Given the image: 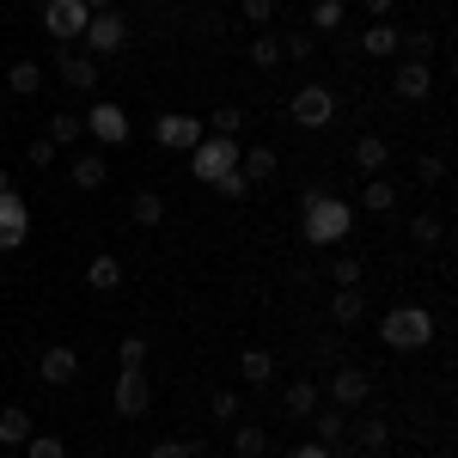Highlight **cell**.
I'll return each instance as SVG.
<instances>
[{"mask_svg": "<svg viewBox=\"0 0 458 458\" xmlns=\"http://www.w3.org/2000/svg\"><path fill=\"white\" fill-rule=\"evenodd\" d=\"M349 226H354L349 202H336V196H324V190H306V202H300V239H306V245H318V250L343 245Z\"/></svg>", "mask_w": 458, "mask_h": 458, "instance_id": "obj_1", "label": "cell"}, {"mask_svg": "<svg viewBox=\"0 0 458 458\" xmlns=\"http://www.w3.org/2000/svg\"><path fill=\"white\" fill-rule=\"evenodd\" d=\"M190 172L196 183H220L226 172H239V135H202L190 147Z\"/></svg>", "mask_w": 458, "mask_h": 458, "instance_id": "obj_2", "label": "cell"}, {"mask_svg": "<svg viewBox=\"0 0 458 458\" xmlns=\"http://www.w3.org/2000/svg\"><path fill=\"white\" fill-rule=\"evenodd\" d=\"M379 336H386V349H428L434 343V318L422 306H397V312L379 318Z\"/></svg>", "mask_w": 458, "mask_h": 458, "instance_id": "obj_3", "label": "cell"}, {"mask_svg": "<svg viewBox=\"0 0 458 458\" xmlns=\"http://www.w3.org/2000/svg\"><path fill=\"white\" fill-rule=\"evenodd\" d=\"M110 403H116V416H123V422H141V416H147L153 386H147L141 367H123V379H116V391H110Z\"/></svg>", "mask_w": 458, "mask_h": 458, "instance_id": "obj_4", "label": "cell"}, {"mask_svg": "<svg viewBox=\"0 0 458 458\" xmlns=\"http://www.w3.org/2000/svg\"><path fill=\"white\" fill-rule=\"evenodd\" d=\"M43 25H49V37L73 43V37H86V25H92V6L86 0H49L43 6Z\"/></svg>", "mask_w": 458, "mask_h": 458, "instance_id": "obj_5", "label": "cell"}, {"mask_svg": "<svg viewBox=\"0 0 458 458\" xmlns=\"http://www.w3.org/2000/svg\"><path fill=\"white\" fill-rule=\"evenodd\" d=\"M92 55H116V49H129V25H123V13H92V25H86V37H80Z\"/></svg>", "mask_w": 458, "mask_h": 458, "instance_id": "obj_6", "label": "cell"}, {"mask_svg": "<svg viewBox=\"0 0 458 458\" xmlns=\"http://www.w3.org/2000/svg\"><path fill=\"white\" fill-rule=\"evenodd\" d=\"M287 110H293V123H300V129H324V123L336 116V92H330V86H300Z\"/></svg>", "mask_w": 458, "mask_h": 458, "instance_id": "obj_7", "label": "cell"}, {"mask_svg": "<svg viewBox=\"0 0 458 458\" xmlns=\"http://www.w3.org/2000/svg\"><path fill=\"white\" fill-rule=\"evenodd\" d=\"M86 135L105 141V147H123V141H129V110L110 105V98H98V105L86 110Z\"/></svg>", "mask_w": 458, "mask_h": 458, "instance_id": "obj_8", "label": "cell"}, {"mask_svg": "<svg viewBox=\"0 0 458 458\" xmlns=\"http://www.w3.org/2000/svg\"><path fill=\"white\" fill-rule=\"evenodd\" d=\"M25 233H31V202H25L19 190H6V196H0V250H19Z\"/></svg>", "mask_w": 458, "mask_h": 458, "instance_id": "obj_9", "label": "cell"}, {"mask_svg": "<svg viewBox=\"0 0 458 458\" xmlns=\"http://www.w3.org/2000/svg\"><path fill=\"white\" fill-rule=\"evenodd\" d=\"M202 135H208V129H202L196 116H159V123H153V141L172 147V153H190V147L202 141Z\"/></svg>", "mask_w": 458, "mask_h": 458, "instance_id": "obj_10", "label": "cell"}, {"mask_svg": "<svg viewBox=\"0 0 458 458\" xmlns=\"http://www.w3.org/2000/svg\"><path fill=\"white\" fill-rule=\"evenodd\" d=\"M373 397V373H360V367H343L336 379H330V403L336 410H360Z\"/></svg>", "mask_w": 458, "mask_h": 458, "instance_id": "obj_11", "label": "cell"}, {"mask_svg": "<svg viewBox=\"0 0 458 458\" xmlns=\"http://www.w3.org/2000/svg\"><path fill=\"white\" fill-rule=\"evenodd\" d=\"M391 92H397L403 105H422L428 92H434V73H428V62H403V68L391 73Z\"/></svg>", "mask_w": 458, "mask_h": 458, "instance_id": "obj_12", "label": "cell"}, {"mask_svg": "<svg viewBox=\"0 0 458 458\" xmlns=\"http://www.w3.org/2000/svg\"><path fill=\"white\" fill-rule=\"evenodd\" d=\"M37 379H43V386H73V379H80V354L73 349H49L43 360H37Z\"/></svg>", "mask_w": 458, "mask_h": 458, "instance_id": "obj_13", "label": "cell"}, {"mask_svg": "<svg viewBox=\"0 0 458 458\" xmlns=\"http://www.w3.org/2000/svg\"><path fill=\"white\" fill-rule=\"evenodd\" d=\"M276 165H282L276 147H239V177H245V183H269Z\"/></svg>", "mask_w": 458, "mask_h": 458, "instance_id": "obj_14", "label": "cell"}, {"mask_svg": "<svg viewBox=\"0 0 458 458\" xmlns=\"http://www.w3.org/2000/svg\"><path fill=\"white\" fill-rule=\"evenodd\" d=\"M55 73H62L68 86H80V92H92V86H98V62H92V55H80V49H62Z\"/></svg>", "mask_w": 458, "mask_h": 458, "instance_id": "obj_15", "label": "cell"}, {"mask_svg": "<svg viewBox=\"0 0 458 458\" xmlns=\"http://www.w3.org/2000/svg\"><path fill=\"white\" fill-rule=\"evenodd\" d=\"M386 159H391V141H386V135H360V141H354V165H360L367 177L386 172Z\"/></svg>", "mask_w": 458, "mask_h": 458, "instance_id": "obj_16", "label": "cell"}, {"mask_svg": "<svg viewBox=\"0 0 458 458\" xmlns=\"http://www.w3.org/2000/svg\"><path fill=\"white\" fill-rule=\"evenodd\" d=\"M86 287H92V293H116V287H123V263H116V257H92V263H86Z\"/></svg>", "mask_w": 458, "mask_h": 458, "instance_id": "obj_17", "label": "cell"}, {"mask_svg": "<svg viewBox=\"0 0 458 458\" xmlns=\"http://www.w3.org/2000/svg\"><path fill=\"white\" fill-rule=\"evenodd\" d=\"M397 37H403V31H391L386 19H373V25H367V37H360V49H367L373 62H391V55H397Z\"/></svg>", "mask_w": 458, "mask_h": 458, "instance_id": "obj_18", "label": "cell"}, {"mask_svg": "<svg viewBox=\"0 0 458 458\" xmlns=\"http://www.w3.org/2000/svg\"><path fill=\"white\" fill-rule=\"evenodd\" d=\"M239 379L269 386V379H276V354H269V349H245V354H239Z\"/></svg>", "mask_w": 458, "mask_h": 458, "instance_id": "obj_19", "label": "cell"}, {"mask_svg": "<svg viewBox=\"0 0 458 458\" xmlns=\"http://www.w3.org/2000/svg\"><path fill=\"white\" fill-rule=\"evenodd\" d=\"M282 403H287V416H293V422H306V416H318V386H312V379H293Z\"/></svg>", "mask_w": 458, "mask_h": 458, "instance_id": "obj_20", "label": "cell"}, {"mask_svg": "<svg viewBox=\"0 0 458 458\" xmlns=\"http://www.w3.org/2000/svg\"><path fill=\"white\" fill-rule=\"evenodd\" d=\"M129 220H135V226H159V220H165L159 190H135V196H129Z\"/></svg>", "mask_w": 458, "mask_h": 458, "instance_id": "obj_21", "label": "cell"}, {"mask_svg": "<svg viewBox=\"0 0 458 458\" xmlns=\"http://www.w3.org/2000/svg\"><path fill=\"white\" fill-rule=\"evenodd\" d=\"M31 440V416L13 403V410H0V446H25Z\"/></svg>", "mask_w": 458, "mask_h": 458, "instance_id": "obj_22", "label": "cell"}, {"mask_svg": "<svg viewBox=\"0 0 458 458\" xmlns=\"http://www.w3.org/2000/svg\"><path fill=\"white\" fill-rule=\"evenodd\" d=\"M105 177H110V165L98 153H80V159H73V183H80V190H105Z\"/></svg>", "mask_w": 458, "mask_h": 458, "instance_id": "obj_23", "label": "cell"}, {"mask_svg": "<svg viewBox=\"0 0 458 458\" xmlns=\"http://www.w3.org/2000/svg\"><path fill=\"white\" fill-rule=\"evenodd\" d=\"M80 135H86V123H80L73 110H55V116H49V141L55 147H80Z\"/></svg>", "mask_w": 458, "mask_h": 458, "instance_id": "obj_24", "label": "cell"}, {"mask_svg": "<svg viewBox=\"0 0 458 458\" xmlns=\"http://www.w3.org/2000/svg\"><path fill=\"white\" fill-rule=\"evenodd\" d=\"M6 86H13L19 98H31V92H43V68H37V62H13V68H6Z\"/></svg>", "mask_w": 458, "mask_h": 458, "instance_id": "obj_25", "label": "cell"}, {"mask_svg": "<svg viewBox=\"0 0 458 458\" xmlns=\"http://www.w3.org/2000/svg\"><path fill=\"white\" fill-rule=\"evenodd\" d=\"M330 318H336V324H360V318H367V306H360V287H336Z\"/></svg>", "mask_w": 458, "mask_h": 458, "instance_id": "obj_26", "label": "cell"}, {"mask_svg": "<svg viewBox=\"0 0 458 458\" xmlns=\"http://www.w3.org/2000/svg\"><path fill=\"white\" fill-rule=\"evenodd\" d=\"M360 202H367V214H391V208H397V183H386V177H373V183L360 190Z\"/></svg>", "mask_w": 458, "mask_h": 458, "instance_id": "obj_27", "label": "cell"}, {"mask_svg": "<svg viewBox=\"0 0 458 458\" xmlns=\"http://www.w3.org/2000/svg\"><path fill=\"white\" fill-rule=\"evenodd\" d=\"M233 453H239V458H263V453H269V434H263V428H233Z\"/></svg>", "mask_w": 458, "mask_h": 458, "instance_id": "obj_28", "label": "cell"}, {"mask_svg": "<svg viewBox=\"0 0 458 458\" xmlns=\"http://www.w3.org/2000/svg\"><path fill=\"white\" fill-rule=\"evenodd\" d=\"M343 434H349V410H336V403H330V410L318 416V446H336Z\"/></svg>", "mask_w": 458, "mask_h": 458, "instance_id": "obj_29", "label": "cell"}, {"mask_svg": "<svg viewBox=\"0 0 458 458\" xmlns=\"http://www.w3.org/2000/svg\"><path fill=\"white\" fill-rule=\"evenodd\" d=\"M410 239H416V245H440V239H446V220H440V214H416V220H410Z\"/></svg>", "mask_w": 458, "mask_h": 458, "instance_id": "obj_30", "label": "cell"}, {"mask_svg": "<svg viewBox=\"0 0 458 458\" xmlns=\"http://www.w3.org/2000/svg\"><path fill=\"white\" fill-rule=\"evenodd\" d=\"M202 129H208V135H239V129H245V110H239V105H220Z\"/></svg>", "mask_w": 458, "mask_h": 458, "instance_id": "obj_31", "label": "cell"}, {"mask_svg": "<svg viewBox=\"0 0 458 458\" xmlns=\"http://www.w3.org/2000/svg\"><path fill=\"white\" fill-rule=\"evenodd\" d=\"M343 25V0H312V31H336Z\"/></svg>", "mask_w": 458, "mask_h": 458, "instance_id": "obj_32", "label": "cell"}, {"mask_svg": "<svg viewBox=\"0 0 458 458\" xmlns=\"http://www.w3.org/2000/svg\"><path fill=\"white\" fill-rule=\"evenodd\" d=\"M250 62L257 68H276L282 62V37H250Z\"/></svg>", "mask_w": 458, "mask_h": 458, "instance_id": "obj_33", "label": "cell"}, {"mask_svg": "<svg viewBox=\"0 0 458 458\" xmlns=\"http://www.w3.org/2000/svg\"><path fill=\"white\" fill-rule=\"evenodd\" d=\"M25 458H68V446H62L55 434H31V440H25Z\"/></svg>", "mask_w": 458, "mask_h": 458, "instance_id": "obj_34", "label": "cell"}, {"mask_svg": "<svg viewBox=\"0 0 458 458\" xmlns=\"http://www.w3.org/2000/svg\"><path fill=\"white\" fill-rule=\"evenodd\" d=\"M208 403H214V416H220V422H239V416H245V403H239V391H214Z\"/></svg>", "mask_w": 458, "mask_h": 458, "instance_id": "obj_35", "label": "cell"}, {"mask_svg": "<svg viewBox=\"0 0 458 458\" xmlns=\"http://www.w3.org/2000/svg\"><path fill=\"white\" fill-rule=\"evenodd\" d=\"M147 458H202V446H196V440H159Z\"/></svg>", "mask_w": 458, "mask_h": 458, "instance_id": "obj_36", "label": "cell"}, {"mask_svg": "<svg viewBox=\"0 0 458 458\" xmlns=\"http://www.w3.org/2000/svg\"><path fill=\"white\" fill-rule=\"evenodd\" d=\"M330 282L336 287H360V263H354V257H336V263H330Z\"/></svg>", "mask_w": 458, "mask_h": 458, "instance_id": "obj_37", "label": "cell"}, {"mask_svg": "<svg viewBox=\"0 0 458 458\" xmlns=\"http://www.w3.org/2000/svg\"><path fill=\"white\" fill-rule=\"evenodd\" d=\"M116 360H123V367H147V336H123Z\"/></svg>", "mask_w": 458, "mask_h": 458, "instance_id": "obj_38", "label": "cell"}, {"mask_svg": "<svg viewBox=\"0 0 458 458\" xmlns=\"http://www.w3.org/2000/svg\"><path fill=\"white\" fill-rule=\"evenodd\" d=\"M386 440H391L386 422H360V446H367V453H386Z\"/></svg>", "mask_w": 458, "mask_h": 458, "instance_id": "obj_39", "label": "cell"}, {"mask_svg": "<svg viewBox=\"0 0 458 458\" xmlns=\"http://www.w3.org/2000/svg\"><path fill=\"white\" fill-rule=\"evenodd\" d=\"M239 13H245L250 25H269L276 19V0H239Z\"/></svg>", "mask_w": 458, "mask_h": 458, "instance_id": "obj_40", "label": "cell"}, {"mask_svg": "<svg viewBox=\"0 0 458 458\" xmlns=\"http://www.w3.org/2000/svg\"><path fill=\"white\" fill-rule=\"evenodd\" d=\"M214 190H220L226 202H245V196H250V183H245V177H239V172H226V177H220V183H214Z\"/></svg>", "mask_w": 458, "mask_h": 458, "instance_id": "obj_41", "label": "cell"}, {"mask_svg": "<svg viewBox=\"0 0 458 458\" xmlns=\"http://www.w3.org/2000/svg\"><path fill=\"white\" fill-rule=\"evenodd\" d=\"M312 49H318V37H287V43H282V55H293V62H306Z\"/></svg>", "mask_w": 458, "mask_h": 458, "instance_id": "obj_42", "label": "cell"}, {"mask_svg": "<svg viewBox=\"0 0 458 458\" xmlns=\"http://www.w3.org/2000/svg\"><path fill=\"white\" fill-rule=\"evenodd\" d=\"M416 172H422V183H440V177H446V159H440V153H428Z\"/></svg>", "mask_w": 458, "mask_h": 458, "instance_id": "obj_43", "label": "cell"}, {"mask_svg": "<svg viewBox=\"0 0 458 458\" xmlns=\"http://www.w3.org/2000/svg\"><path fill=\"white\" fill-rule=\"evenodd\" d=\"M49 159H55V141H49V135H37V141H31V165H49Z\"/></svg>", "mask_w": 458, "mask_h": 458, "instance_id": "obj_44", "label": "cell"}, {"mask_svg": "<svg viewBox=\"0 0 458 458\" xmlns=\"http://www.w3.org/2000/svg\"><path fill=\"white\" fill-rule=\"evenodd\" d=\"M293 458H330V446H318V440H312V446H300Z\"/></svg>", "mask_w": 458, "mask_h": 458, "instance_id": "obj_45", "label": "cell"}, {"mask_svg": "<svg viewBox=\"0 0 458 458\" xmlns=\"http://www.w3.org/2000/svg\"><path fill=\"white\" fill-rule=\"evenodd\" d=\"M360 6H367L373 19H386V13H391V0H360Z\"/></svg>", "mask_w": 458, "mask_h": 458, "instance_id": "obj_46", "label": "cell"}, {"mask_svg": "<svg viewBox=\"0 0 458 458\" xmlns=\"http://www.w3.org/2000/svg\"><path fill=\"white\" fill-rule=\"evenodd\" d=\"M6 190H13V177H6V172H0V196H6Z\"/></svg>", "mask_w": 458, "mask_h": 458, "instance_id": "obj_47", "label": "cell"}, {"mask_svg": "<svg viewBox=\"0 0 458 458\" xmlns=\"http://www.w3.org/2000/svg\"><path fill=\"white\" fill-rule=\"evenodd\" d=\"M86 6H92V13H105V6H110V0H86Z\"/></svg>", "mask_w": 458, "mask_h": 458, "instance_id": "obj_48", "label": "cell"}, {"mask_svg": "<svg viewBox=\"0 0 458 458\" xmlns=\"http://www.w3.org/2000/svg\"><path fill=\"white\" fill-rule=\"evenodd\" d=\"M330 458H354V453H330Z\"/></svg>", "mask_w": 458, "mask_h": 458, "instance_id": "obj_49", "label": "cell"}, {"mask_svg": "<svg viewBox=\"0 0 458 458\" xmlns=\"http://www.w3.org/2000/svg\"><path fill=\"white\" fill-rule=\"evenodd\" d=\"M43 6H49V0H43Z\"/></svg>", "mask_w": 458, "mask_h": 458, "instance_id": "obj_50", "label": "cell"}]
</instances>
